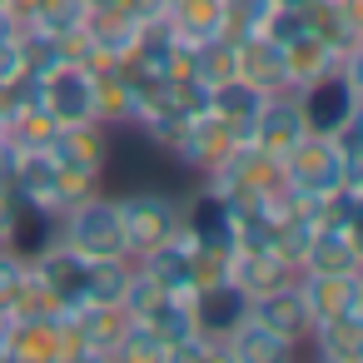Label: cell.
Returning a JSON list of instances; mask_svg holds the SVG:
<instances>
[{
    "mask_svg": "<svg viewBox=\"0 0 363 363\" xmlns=\"http://www.w3.org/2000/svg\"><path fill=\"white\" fill-rule=\"evenodd\" d=\"M55 239L65 249H75L80 259H130L125 254V224H120V204L105 184L85 189L80 199H70L55 214Z\"/></svg>",
    "mask_w": 363,
    "mask_h": 363,
    "instance_id": "1",
    "label": "cell"
},
{
    "mask_svg": "<svg viewBox=\"0 0 363 363\" xmlns=\"http://www.w3.org/2000/svg\"><path fill=\"white\" fill-rule=\"evenodd\" d=\"M294 105L308 135H338L343 125L358 120V60H343L333 70H318L313 80L294 85Z\"/></svg>",
    "mask_w": 363,
    "mask_h": 363,
    "instance_id": "2",
    "label": "cell"
},
{
    "mask_svg": "<svg viewBox=\"0 0 363 363\" xmlns=\"http://www.w3.org/2000/svg\"><path fill=\"white\" fill-rule=\"evenodd\" d=\"M120 204V224H125V254L140 259L155 244L179 234V189L169 184H125L115 194Z\"/></svg>",
    "mask_w": 363,
    "mask_h": 363,
    "instance_id": "3",
    "label": "cell"
},
{
    "mask_svg": "<svg viewBox=\"0 0 363 363\" xmlns=\"http://www.w3.org/2000/svg\"><path fill=\"white\" fill-rule=\"evenodd\" d=\"M279 174H284V194L294 204H318V199H328L343 184H363L358 174H348V164L338 160L333 140H323V135H303L279 160Z\"/></svg>",
    "mask_w": 363,
    "mask_h": 363,
    "instance_id": "4",
    "label": "cell"
},
{
    "mask_svg": "<svg viewBox=\"0 0 363 363\" xmlns=\"http://www.w3.org/2000/svg\"><path fill=\"white\" fill-rule=\"evenodd\" d=\"M45 155L65 169V179H75L80 189H95V184H105V174H110L115 140H110V125H100V120L55 125V135H50Z\"/></svg>",
    "mask_w": 363,
    "mask_h": 363,
    "instance_id": "5",
    "label": "cell"
},
{
    "mask_svg": "<svg viewBox=\"0 0 363 363\" xmlns=\"http://www.w3.org/2000/svg\"><path fill=\"white\" fill-rule=\"evenodd\" d=\"M30 284L60 308V313H75L90 303V259H80L75 249H65L60 239L45 244L40 254H30Z\"/></svg>",
    "mask_w": 363,
    "mask_h": 363,
    "instance_id": "6",
    "label": "cell"
},
{
    "mask_svg": "<svg viewBox=\"0 0 363 363\" xmlns=\"http://www.w3.org/2000/svg\"><path fill=\"white\" fill-rule=\"evenodd\" d=\"M35 90H40V110H45L55 125L100 120V105H95V70H90V65L60 60L55 70L35 75Z\"/></svg>",
    "mask_w": 363,
    "mask_h": 363,
    "instance_id": "7",
    "label": "cell"
},
{
    "mask_svg": "<svg viewBox=\"0 0 363 363\" xmlns=\"http://www.w3.org/2000/svg\"><path fill=\"white\" fill-rule=\"evenodd\" d=\"M11 194L45 209V214H60L70 199H80L85 189L75 179H65V169L45 155V150H16V169H11Z\"/></svg>",
    "mask_w": 363,
    "mask_h": 363,
    "instance_id": "8",
    "label": "cell"
},
{
    "mask_svg": "<svg viewBox=\"0 0 363 363\" xmlns=\"http://www.w3.org/2000/svg\"><path fill=\"white\" fill-rule=\"evenodd\" d=\"M249 318H259L269 333H279L284 343H294L303 353V338L313 328V313H308V298L298 289V274L284 279V284H274V289H264V294H249Z\"/></svg>",
    "mask_w": 363,
    "mask_h": 363,
    "instance_id": "9",
    "label": "cell"
},
{
    "mask_svg": "<svg viewBox=\"0 0 363 363\" xmlns=\"http://www.w3.org/2000/svg\"><path fill=\"white\" fill-rule=\"evenodd\" d=\"M249 313V294L234 284V279H209L189 294V318H194V333L209 338V343H224Z\"/></svg>",
    "mask_w": 363,
    "mask_h": 363,
    "instance_id": "10",
    "label": "cell"
},
{
    "mask_svg": "<svg viewBox=\"0 0 363 363\" xmlns=\"http://www.w3.org/2000/svg\"><path fill=\"white\" fill-rule=\"evenodd\" d=\"M135 269H140L150 284H160L164 294H179V298H189V294L204 284L199 249H194V239H189V234H174V239L155 244L150 254H140V259H135Z\"/></svg>",
    "mask_w": 363,
    "mask_h": 363,
    "instance_id": "11",
    "label": "cell"
},
{
    "mask_svg": "<svg viewBox=\"0 0 363 363\" xmlns=\"http://www.w3.org/2000/svg\"><path fill=\"white\" fill-rule=\"evenodd\" d=\"M234 150V140H229V130L204 110V115H194V120H184V130H179V140L169 145V164L179 169V174H194V179H204L224 155Z\"/></svg>",
    "mask_w": 363,
    "mask_h": 363,
    "instance_id": "12",
    "label": "cell"
},
{
    "mask_svg": "<svg viewBox=\"0 0 363 363\" xmlns=\"http://www.w3.org/2000/svg\"><path fill=\"white\" fill-rule=\"evenodd\" d=\"M234 75H239L244 85H254L259 95H284V90H294L284 45H274V40L259 35V30L234 40Z\"/></svg>",
    "mask_w": 363,
    "mask_h": 363,
    "instance_id": "13",
    "label": "cell"
},
{
    "mask_svg": "<svg viewBox=\"0 0 363 363\" xmlns=\"http://www.w3.org/2000/svg\"><path fill=\"white\" fill-rule=\"evenodd\" d=\"M298 274H363V244H358V229L348 224H323L313 229L303 259H298Z\"/></svg>",
    "mask_w": 363,
    "mask_h": 363,
    "instance_id": "14",
    "label": "cell"
},
{
    "mask_svg": "<svg viewBox=\"0 0 363 363\" xmlns=\"http://www.w3.org/2000/svg\"><path fill=\"white\" fill-rule=\"evenodd\" d=\"M303 135H308V130H303V120H298L294 90H284V95H269V100L259 105V115H254V140H249V145H259V150L274 155V160H284Z\"/></svg>",
    "mask_w": 363,
    "mask_h": 363,
    "instance_id": "15",
    "label": "cell"
},
{
    "mask_svg": "<svg viewBox=\"0 0 363 363\" xmlns=\"http://www.w3.org/2000/svg\"><path fill=\"white\" fill-rule=\"evenodd\" d=\"M313 323L338 313H363V274H298Z\"/></svg>",
    "mask_w": 363,
    "mask_h": 363,
    "instance_id": "16",
    "label": "cell"
},
{
    "mask_svg": "<svg viewBox=\"0 0 363 363\" xmlns=\"http://www.w3.org/2000/svg\"><path fill=\"white\" fill-rule=\"evenodd\" d=\"M303 353H313L318 363H363V313L318 318L303 338Z\"/></svg>",
    "mask_w": 363,
    "mask_h": 363,
    "instance_id": "17",
    "label": "cell"
},
{
    "mask_svg": "<svg viewBox=\"0 0 363 363\" xmlns=\"http://www.w3.org/2000/svg\"><path fill=\"white\" fill-rule=\"evenodd\" d=\"M219 358H229V363H289V358H298V348L244 313V323L219 343Z\"/></svg>",
    "mask_w": 363,
    "mask_h": 363,
    "instance_id": "18",
    "label": "cell"
},
{
    "mask_svg": "<svg viewBox=\"0 0 363 363\" xmlns=\"http://www.w3.org/2000/svg\"><path fill=\"white\" fill-rule=\"evenodd\" d=\"M294 274L298 269L289 259H279L274 249H229V269H224V279H234L244 294H264V289H274Z\"/></svg>",
    "mask_w": 363,
    "mask_h": 363,
    "instance_id": "19",
    "label": "cell"
},
{
    "mask_svg": "<svg viewBox=\"0 0 363 363\" xmlns=\"http://www.w3.org/2000/svg\"><path fill=\"white\" fill-rule=\"evenodd\" d=\"M85 0H35L30 6V16L21 21V26H30V30H45V35H70V30H80L85 26Z\"/></svg>",
    "mask_w": 363,
    "mask_h": 363,
    "instance_id": "20",
    "label": "cell"
},
{
    "mask_svg": "<svg viewBox=\"0 0 363 363\" xmlns=\"http://www.w3.org/2000/svg\"><path fill=\"white\" fill-rule=\"evenodd\" d=\"M26 284H30V259L0 244V313H11V308L21 303Z\"/></svg>",
    "mask_w": 363,
    "mask_h": 363,
    "instance_id": "21",
    "label": "cell"
},
{
    "mask_svg": "<svg viewBox=\"0 0 363 363\" xmlns=\"http://www.w3.org/2000/svg\"><path fill=\"white\" fill-rule=\"evenodd\" d=\"M115 358H125V363H135V358H150V363H169V343H164L160 333H150L145 323H135V318H130V328H125V338H120Z\"/></svg>",
    "mask_w": 363,
    "mask_h": 363,
    "instance_id": "22",
    "label": "cell"
},
{
    "mask_svg": "<svg viewBox=\"0 0 363 363\" xmlns=\"http://www.w3.org/2000/svg\"><path fill=\"white\" fill-rule=\"evenodd\" d=\"M16 35H21V21H16L11 11H0V45H11Z\"/></svg>",
    "mask_w": 363,
    "mask_h": 363,
    "instance_id": "23",
    "label": "cell"
},
{
    "mask_svg": "<svg viewBox=\"0 0 363 363\" xmlns=\"http://www.w3.org/2000/svg\"><path fill=\"white\" fill-rule=\"evenodd\" d=\"M11 323H16L11 313H0V363L11 358Z\"/></svg>",
    "mask_w": 363,
    "mask_h": 363,
    "instance_id": "24",
    "label": "cell"
},
{
    "mask_svg": "<svg viewBox=\"0 0 363 363\" xmlns=\"http://www.w3.org/2000/svg\"><path fill=\"white\" fill-rule=\"evenodd\" d=\"M269 6H289V11H303L308 0H269Z\"/></svg>",
    "mask_w": 363,
    "mask_h": 363,
    "instance_id": "25",
    "label": "cell"
},
{
    "mask_svg": "<svg viewBox=\"0 0 363 363\" xmlns=\"http://www.w3.org/2000/svg\"><path fill=\"white\" fill-rule=\"evenodd\" d=\"M0 11H6V0H0Z\"/></svg>",
    "mask_w": 363,
    "mask_h": 363,
    "instance_id": "26",
    "label": "cell"
}]
</instances>
